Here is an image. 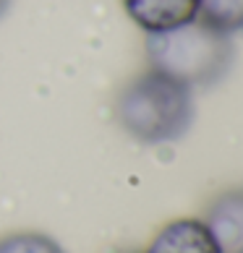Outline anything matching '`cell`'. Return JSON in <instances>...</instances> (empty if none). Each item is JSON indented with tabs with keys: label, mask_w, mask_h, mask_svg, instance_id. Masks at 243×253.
<instances>
[{
	"label": "cell",
	"mask_w": 243,
	"mask_h": 253,
	"mask_svg": "<svg viewBox=\"0 0 243 253\" xmlns=\"http://www.w3.org/2000/svg\"><path fill=\"white\" fill-rule=\"evenodd\" d=\"M115 120L142 144L178 141L194 123V91L146 68L118 91Z\"/></svg>",
	"instance_id": "1"
},
{
	"label": "cell",
	"mask_w": 243,
	"mask_h": 253,
	"mask_svg": "<svg viewBox=\"0 0 243 253\" xmlns=\"http://www.w3.org/2000/svg\"><path fill=\"white\" fill-rule=\"evenodd\" d=\"M236 47L228 34L212 29L201 18L170 32L146 34L149 68L194 89L212 86L230 71Z\"/></svg>",
	"instance_id": "2"
},
{
	"label": "cell",
	"mask_w": 243,
	"mask_h": 253,
	"mask_svg": "<svg viewBox=\"0 0 243 253\" xmlns=\"http://www.w3.org/2000/svg\"><path fill=\"white\" fill-rule=\"evenodd\" d=\"M123 11L142 32L160 34L199 18V0H123Z\"/></svg>",
	"instance_id": "3"
},
{
	"label": "cell",
	"mask_w": 243,
	"mask_h": 253,
	"mask_svg": "<svg viewBox=\"0 0 243 253\" xmlns=\"http://www.w3.org/2000/svg\"><path fill=\"white\" fill-rule=\"evenodd\" d=\"M204 224L220 253H243V188L222 191L209 204Z\"/></svg>",
	"instance_id": "4"
},
{
	"label": "cell",
	"mask_w": 243,
	"mask_h": 253,
	"mask_svg": "<svg viewBox=\"0 0 243 253\" xmlns=\"http://www.w3.org/2000/svg\"><path fill=\"white\" fill-rule=\"evenodd\" d=\"M142 253H220L204 219H173L149 240Z\"/></svg>",
	"instance_id": "5"
},
{
	"label": "cell",
	"mask_w": 243,
	"mask_h": 253,
	"mask_svg": "<svg viewBox=\"0 0 243 253\" xmlns=\"http://www.w3.org/2000/svg\"><path fill=\"white\" fill-rule=\"evenodd\" d=\"M199 18L233 37L243 32V0H199Z\"/></svg>",
	"instance_id": "6"
},
{
	"label": "cell",
	"mask_w": 243,
	"mask_h": 253,
	"mask_svg": "<svg viewBox=\"0 0 243 253\" xmlns=\"http://www.w3.org/2000/svg\"><path fill=\"white\" fill-rule=\"evenodd\" d=\"M0 253H65L58 240L45 232H13L0 238Z\"/></svg>",
	"instance_id": "7"
},
{
	"label": "cell",
	"mask_w": 243,
	"mask_h": 253,
	"mask_svg": "<svg viewBox=\"0 0 243 253\" xmlns=\"http://www.w3.org/2000/svg\"><path fill=\"white\" fill-rule=\"evenodd\" d=\"M8 5H11V0H0V16H5Z\"/></svg>",
	"instance_id": "8"
},
{
	"label": "cell",
	"mask_w": 243,
	"mask_h": 253,
	"mask_svg": "<svg viewBox=\"0 0 243 253\" xmlns=\"http://www.w3.org/2000/svg\"><path fill=\"white\" fill-rule=\"evenodd\" d=\"M120 253H134V251H120Z\"/></svg>",
	"instance_id": "9"
}]
</instances>
